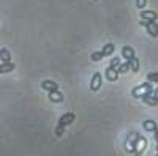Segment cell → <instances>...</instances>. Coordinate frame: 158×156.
<instances>
[{"mask_svg":"<svg viewBox=\"0 0 158 156\" xmlns=\"http://www.w3.org/2000/svg\"><path fill=\"white\" fill-rule=\"evenodd\" d=\"M141 24L146 27V30H147V33L152 36V38H156L158 36V24H156V21H142L141 19Z\"/></svg>","mask_w":158,"mask_h":156,"instance_id":"cell-1","label":"cell"},{"mask_svg":"<svg viewBox=\"0 0 158 156\" xmlns=\"http://www.w3.org/2000/svg\"><path fill=\"white\" fill-rule=\"evenodd\" d=\"M101 82H103L101 74H100V73H95L94 76H92V81H90V90H92V92H97V90H100Z\"/></svg>","mask_w":158,"mask_h":156,"instance_id":"cell-2","label":"cell"},{"mask_svg":"<svg viewBox=\"0 0 158 156\" xmlns=\"http://www.w3.org/2000/svg\"><path fill=\"white\" fill-rule=\"evenodd\" d=\"M74 118H76V115H74L73 112H67V114H63L60 118H59V123H57V125H60V126H67V125L73 123Z\"/></svg>","mask_w":158,"mask_h":156,"instance_id":"cell-3","label":"cell"},{"mask_svg":"<svg viewBox=\"0 0 158 156\" xmlns=\"http://www.w3.org/2000/svg\"><path fill=\"white\" fill-rule=\"evenodd\" d=\"M41 88L46 90L48 93H51V92H57L59 85H57V82H54V81H43V82H41Z\"/></svg>","mask_w":158,"mask_h":156,"instance_id":"cell-4","label":"cell"},{"mask_svg":"<svg viewBox=\"0 0 158 156\" xmlns=\"http://www.w3.org/2000/svg\"><path fill=\"white\" fill-rule=\"evenodd\" d=\"M122 57L125 60H131V58H135L136 54H135V49L131 47V46H123L122 47Z\"/></svg>","mask_w":158,"mask_h":156,"instance_id":"cell-5","label":"cell"},{"mask_svg":"<svg viewBox=\"0 0 158 156\" xmlns=\"http://www.w3.org/2000/svg\"><path fill=\"white\" fill-rule=\"evenodd\" d=\"M141 19L142 21H156V18H158V14H156V13L155 11H141Z\"/></svg>","mask_w":158,"mask_h":156,"instance_id":"cell-6","label":"cell"},{"mask_svg":"<svg viewBox=\"0 0 158 156\" xmlns=\"http://www.w3.org/2000/svg\"><path fill=\"white\" fill-rule=\"evenodd\" d=\"M104 76H106V79H108V81H111V82H115V81L118 79L117 71H115V70H111L109 66L106 68V71H104Z\"/></svg>","mask_w":158,"mask_h":156,"instance_id":"cell-7","label":"cell"},{"mask_svg":"<svg viewBox=\"0 0 158 156\" xmlns=\"http://www.w3.org/2000/svg\"><path fill=\"white\" fill-rule=\"evenodd\" d=\"M48 96H49V101H52V102H62L63 101V93L59 92V90L57 92H51Z\"/></svg>","mask_w":158,"mask_h":156,"instance_id":"cell-8","label":"cell"},{"mask_svg":"<svg viewBox=\"0 0 158 156\" xmlns=\"http://www.w3.org/2000/svg\"><path fill=\"white\" fill-rule=\"evenodd\" d=\"M0 60H2L3 63H8V62H11V52H10L6 47L0 49Z\"/></svg>","mask_w":158,"mask_h":156,"instance_id":"cell-9","label":"cell"},{"mask_svg":"<svg viewBox=\"0 0 158 156\" xmlns=\"http://www.w3.org/2000/svg\"><path fill=\"white\" fill-rule=\"evenodd\" d=\"M141 99L146 102V104H149V106H156V104H158V101H156L152 95H147V93H144V95L141 96Z\"/></svg>","mask_w":158,"mask_h":156,"instance_id":"cell-10","label":"cell"},{"mask_svg":"<svg viewBox=\"0 0 158 156\" xmlns=\"http://www.w3.org/2000/svg\"><path fill=\"white\" fill-rule=\"evenodd\" d=\"M15 70V63H11V62H8V63H2L0 65V74H3V73H10V71H13Z\"/></svg>","mask_w":158,"mask_h":156,"instance_id":"cell-11","label":"cell"},{"mask_svg":"<svg viewBox=\"0 0 158 156\" xmlns=\"http://www.w3.org/2000/svg\"><path fill=\"white\" fill-rule=\"evenodd\" d=\"M128 70H130V60H127L125 63H120V65H118V68H117L115 71H117L118 76H120V74H125Z\"/></svg>","mask_w":158,"mask_h":156,"instance_id":"cell-12","label":"cell"},{"mask_svg":"<svg viewBox=\"0 0 158 156\" xmlns=\"http://www.w3.org/2000/svg\"><path fill=\"white\" fill-rule=\"evenodd\" d=\"M142 126H144V129L146 131H155V128L158 126L153 120H146V122H142Z\"/></svg>","mask_w":158,"mask_h":156,"instance_id":"cell-13","label":"cell"},{"mask_svg":"<svg viewBox=\"0 0 158 156\" xmlns=\"http://www.w3.org/2000/svg\"><path fill=\"white\" fill-rule=\"evenodd\" d=\"M139 68H141V65H139V58H138V57L131 58V60H130V70H131V71H135V73H138V71H139Z\"/></svg>","mask_w":158,"mask_h":156,"instance_id":"cell-14","label":"cell"},{"mask_svg":"<svg viewBox=\"0 0 158 156\" xmlns=\"http://www.w3.org/2000/svg\"><path fill=\"white\" fill-rule=\"evenodd\" d=\"M114 49H115V46L112 44V43H109V44H106V46H104L103 47V55L104 57H106V55H111V54H114Z\"/></svg>","mask_w":158,"mask_h":156,"instance_id":"cell-15","label":"cell"},{"mask_svg":"<svg viewBox=\"0 0 158 156\" xmlns=\"http://www.w3.org/2000/svg\"><path fill=\"white\" fill-rule=\"evenodd\" d=\"M103 57H104V55H103V52H101V50H97V52H94V54L90 55L92 62H100Z\"/></svg>","mask_w":158,"mask_h":156,"instance_id":"cell-16","label":"cell"},{"mask_svg":"<svg viewBox=\"0 0 158 156\" xmlns=\"http://www.w3.org/2000/svg\"><path fill=\"white\" fill-rule=\"evenodd\" d=\"M118 65H120V58H118V57H114V58L111 60V63H109V68H111V70H117Z\"/></svg>","mask_w":158,"mask_h":156,"instance_id":"cell-17","label":"cell"},{"mask_svg":"<svg viewBox=\"0 0 158 156\" xmlns=\"http://www.w3.org/2000/svg\"><path fill=\"white\" fill-rule=\"evenodd\" d=\"M147 82H158V73H149L147 74Z\"/></svg>","mask_w":158,"mask_h":156,"instance_id":"cell-18","label":"cell"},{"mask_svg":"<svg viewBox=\"0 0 158 156\" xmlns=\"http://www.w3.org/2000/svg\"><path fill=\"white\" fill-rule=\"evenodd\" d=\"M63 131H65V126H60V125H57V129H56V136H57V137L63 136Z\"/></svg>","mask_w":158,"mask_h":156,"instance_id":"cell-19","label":"cell"},{"mask_svg":"<svg viewBox=\"0 0 158 156\" xmlns=\"http://www.w3.org/2000/svg\"><path fill=\"white\" fill-rule=\"evenodd\" d=\"M146 3H147V0H136V6L138 8H144Z\"/></svg>","mask_w":158,"mask_h":156,"instance_id":"cell-20","label":"cell"},{"mask_svg":"<svg viewBox=\"0 0 158 156\" xmlns=\"http://www.w3.org/2000/svg\"><path fill=\"white\" fill-rule=\"evenodd\" d=\"M152 96H153V98H155V99L158 101V88H155V90H153V93H152Z\"/></svg>","mask_w":158,"mask_h":156,"instance_id":"cell-21","label":"cell"},{"mask_svg":"<svg viewBox=\"0 0 158 156\" xmlns=\"http://www.w3.org/2000/svg\"><path fill=\"white\" fill-rule=\"evenodd\" d=\"M153 133H155V139H156V142H158V126L155 128V131H153Z\"/></svg>","mask_w":158,"mask_h":156,"instance_id":"cell-22","label":"cell"},{"mask_svg":"<svg viewBox=\"0 0 158 156\" xmlns=\"http://www.w3.org/2000/svg\"><path fill=\"white\" fill-rule=\"evenodd\" d=\"M156 151H158V147H156Z\"/></svg>","mask_w":158,"mask_h":156,"instance_id":"cell-23","label":"cell"},{"mask_svg":"<svg viewBox=\"0 0 158 156\" xmlns=\"http://www.w3.org/2000/svg\"><path fill=\"white\" fill-rule=\"evenodd\" d=\"M156 156H158V153H156Z\"/></svg>","mask_w":158,"mask_h":156,"instance_id":"cell-24","label":"cell"}]
</instances>
